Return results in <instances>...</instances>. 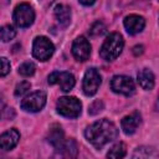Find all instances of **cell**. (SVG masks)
<instances>
[{
  "mask_svg": "<svg viewBox=\"0 0 159 159\" xmlns=\"http://www.w3.org/2000/svg\"><path fill=\"white\" fill-rule=\"evenodd\" d=\"M84 137L94 148L101 149L118 137V129L113 122L103 118L88 125L84 130Z\"/></svg>",
  "mask_w": 159,
  "mask_h": 159,
  "instance_id": "1",
  "label": "cell"
},
{
  "mask_svg": "<svg viewBox=\"0 0 159 159\" xmlns=\"http://www.w3.org/2000/svg\"><path fill=\"white\" fill-rule=\"evenodd\" d=\"M123 46H124V40L122 35L118 32H112L106 37L104 42L102 43L99 50V56L106 61H113L120 55Z\"/></svg>",
  "mask_w": 159,
  "mask_h": 159,
  "instance_id": "2",
  "label": "cell"
},
{
  "mask_svg": "<svg viewBox=\"0 0 159 159\" xmlns=\"http://www.w3.org/2000/svg\"><path fill=\"white\" fill-rule=\"evenodd\" d=\"M57 113L66 118H77L82 111V103L76 97L65 96L58 98L56 103Z\"/></svg>",
  "mask_w": 159,
  "mask_h": 159,
  "instance_id": "3",
  "label": "cell"
},
{
  "mask_svg": "<svg viewBox=\"0 0 159 159\" xmlns=\"http://www.w3.org/2000/svg\"><path fill=\"white\" fill-rule=\"evenodd\" d=\"M12 19H14V22L16 26L25 29V27H29L30 25H32V22L35 20V11L30 4L21 2L15 7Z\"/></svg>",
  "mask_w": 159,
  "mask_h": 159,
  "instance_id": "4",
  "label": "cell"
},
{
  "mask_svg": "<svg viewBox=\"0 0 159 159\" xmlns=\"http://www.w3.org/2000/svg\"><path fill=\"white\" fill-rule=\"evenodd\" d=\"M55 52L53 43L45 36H37L32 43V56L39 61H47Z\"/></svg>",
  "mask_w": 159,
  "mask_h": 159,
  "instance_id": "5",
  "label": "cell"
},
{
  "mask_svg": "<svg viewBox=\"0 0 159 159\" xmlns=\"http://www.w3.org/2000/svg\"><path fill=\"white\" fill-rule=\"evenodd\" d=\"M46 104V93L42 91H36L27 94L21 101V108L26 112H40Z\"/></svg>",
  "mask_w": 159,
  "mask_h": 159,
  "instance_id": "6",
  "label": "cell"
},
{
  "mask_svg": "<svg viewBox=\"0 0 159 159\" xmlns=\"http://www.w3.org/2000/svg\"><path fill=\"white\" fill-rule=\"evenodd\" d=\"M101 82H102V78L99 72L96 68H88L83 76V82H82L83 93L88 97L96 94L101 86Z\"/></svg>",
  "mask_w": 159,
  "mask_h": 159,
  "instance_id": "7",
  "label": "cell"
},
{
  "mask_svg": "<svg viewBox=\"0 0 159 159\" xmlns=\"http://www.w3.org/2000/svg\"><path fill=\"white\" fill-rule=\"evenodd\" d=\"M111 88L116 93H119L123 96H132L135 91V84L129 76L117 75L111 81Z\"/></svg>",
  "mask_w": 159,
  "mask_h": 159,
  "instance_id": "8",
  "label": "cell"
},
{
  "mask_svg": "<svg viewBox=\"0 0 159 159\" xmlns=\"http://www.w3.org/2000/svg\"><path fill=\"white\" fill-rule=\"evenodd\" d=\"M48 83L50 84H58L60 88L63 92H70L75 87V76L71 72H52L48 76Z\"/></svg>",
  "mask_w": 159,
  "mask_h": 159,
  "instance_id": "9",
  "label": "cell"
},
{
  "mask_svg": "<svg viewBox=\"0 0 159 159\" xmlns=\"http://www.w3.org/2000/svg\"><path fill=\"white\" fill-rule=\"evenodd\" d=\"M72 55L80 62H84V61L88 60V57L91 55V45H89L88 40L84 36H78L73 41V43H72Z\"/></svg>",
  "mask_w": 159,
  "mask_h": 159,
  "instance_id": "10",
  "label": "cell"
},
{
  "mask_svg": "<svg viewBox=\"0 0 159 159\" xmlns=\"http://www.w3.org/2000/svg\"><path fill=\"white\" fill-rule=\"evenodd\" d=\"M123 24H124V27L128 34L135 35V34H139L143 31V29L145 26V20L143 16L132 14V15H128L124 17Z\"/></svg>",
  "mask_w": 159,
  "mask_h": 159,
  "instance_id": "11",
  "label": "cell"
},
{
  "mask_svg": "<svg viewBox=\"0 0 159 159\" xmlns=\"http://www.w3.org/2000/svg\"><path fill=\"white\" fill-rule=\"evenodd\" d=\"M19 139H20V133L17 132V129L12 128V129L4 132L0 135V149H2V150L14 149L16 147V144L19 143Z\"/></svg>",
  "mask_w": 159,
  "mask_h": 159,
  "instance_id": "12",
  "label": "cell"
},
{
  "mask_svg": "<svg viewBox=\"0 0 159 159\" xmlns=\"http://www.w3.org/2000/svg\"><path fill=\"white\" fill-rule=\"evenodd\" d=\"M47 140L56 150L62 149V147L65 144V134H63V130H62L61 125H58V124L51 125V128L48 130Z\"/></svg>",
  "mask_w": 159,
  "mask_h": 159,
  "instance_id": "13",
  "label": "cell"
},
{
  "mask_svg": "<svg viewBox=\"0 0 159 159\" xmlns=\"http://www.w3.org/2000/svg\"><path fill=\"white\" fill-rule=\"evenodd\" d=\"M140 122H142L140 114H139L138 112H133V113L125 116V117L120 120V127H122L123 132L129 135V134H133V133L137 130V128L139 127Z\"/></svg>",
  "mask_w": 159,
  "mask_h": 159,
  "instance_id": "14",
  "label": "cell"
},
{
  "mask_svg": "<svg viewBox=\"0 0 159 159\" xmlns=\"http://www.w3.org/2000/svg\"><path fill=\"white\" fill-rule=\"evenodd\" d=\"M138 83L140 84V87L143 89H147V91H150L153 89L154 84H155V78H154V75L150 70L148 68H143L138 72Z\"/></svg>",
  "mask_w": 159,
  "mask_h": 159,
  "instance_id": "15",
  "label": "cell"
},
{
  "mask_svg": "<svg viewBox=\"0 0 159 159\" xmlns=\"http://www.w3.org/2000/svg\"><path fill=\"white\" fill-rule=\"evenodd\" d=\"M53 12H55L56 20L58 21L60 25L67 26L70 24V21H71V10H70L68 6L62 5V4H58V5L55 6Z\"/></svg>",
  "mask_w": 159,
  "mask_h": 159,
  "instance_id": "16",
  "label": "cell"
},
{
  "mask_svg": "<svg viewBox=\"0 0 159 159\" xmlns=\"http://www.w3.org/2000/svg\"><path fill=\"white\" fill-rule=\"evenodd\" d=\"M127 154V149H125V144L124 143H117L114 144L109 152L107 153V158H114V159H120L124 158Z\"/></svg>",
  "mask_w": 159,
  "mask_h": 159,
  "instance_id": "17",
  "label": "cell"
},
{
  "mask_svg": "<svg viewBox=\"0 0 159 159\" xmlns=\"http://www.w3.org/2000/svg\"><path fill=\"white\" fill-rule=\"evenodd\" d=\"M61 152L66 155V157H70V158H73L77 155V144L73 139H70V140H65V144L61 149Z\"/></svg>",
  "mask_w": 159,
  "mask_h": 159,
  "instance_id": "18",
  "label": "cell"
},
{
  "mask_svg": "<svg viewBox=\"0 0 159 159\" xmlns=\"http://www.w3.org/2000/svg\"><path fill=\"white\" fill-rule=\"evenodd\" d=\"M16 35L15 29L11 25H4L0 27V39L4 42H9L10 40H12Z\"/></svg>",
  "mask_w": 159,
  "mask_h": 159,
  "instance_id": "19",
  "label": "cell"
},
{
  "mask_svg": "<svg viewBox=\"0 0 159 159\" xmlns=\"http://www.w3.org/2000/svg\"><path fill=\"white\" fill-rule=\"evenodd\" d=\"M35 70H36V67L32 62H24L19 67V73L24 77H30L35 73Z\"/></svg>",
  "mask_w": 159,
  "mask_h": 159,
  "instance_id": "20",
  "label": "cell"
},
{
  "mask_svg": "<svg viewBox=\"0 0 159 159\" xmlns=\"http://www.w3.org/2000/svg\"><path fill=\"white\" fill-rule=\"evenodd\" d=\"M106 30H107L106 25L102 21H96L89 29V35L91 36H102L106 32Z\"/></svg>",
  "mask_w": 159,
  "mask_h": 159,
  "instance_id": "21",
  "label": "cell"
},
{
  "mask_svg": "<svg viewBox=\"0 0 159 159\" xmlns=\"http://www.w3.org/2000/svg\"><path fill=\"white\" fill-rule=\"evenodd\" d=\"M30 88H31L30 82L22 81V82H20V83L16 86V88H15V96H16V97H21V96H24L25 93H27Z\"/></svg>",
  "mask_w": 159,
  "mask_h": 159,
  "instance_id": "22",
  "label": "cell"
},
{
  "mask_svg": "<svg viewBox=\"0 0 159 159\" xmlns=\"http://www.w3.org/2000/svg\"><path fill=\"white\" fill-rule=\"evenodd\" d=\"M10 72V62L6 57H0V77L6 76Z\"/></svg>",
  "mask_w": 159,
  "mask_h": 159,
  "instance_id": "23",
  "label": "cell"
},
{
  "mask_svg": "<svg viewBox=\"0 0 159 159\" xmlns=\"http://www.w3.org/2000/svg\"><path fill=\"white\" fill-rule=\"evenodd\" d=\"M102 109H103V103H102V101L97 99V101H94V102L89 106V108H88V113H89L91 116H94V114L99 113Z\"/></svg>",
  "mask_w": 159,
  "mask_h": 159,
  "instance_id": "24",
  "label": "cell"
},
{
  "mask_svg": "<svg viewBox=\"0 0 159 159\" xmlns=\"http://www.w3.org/2000/svg\"><path fill=\"white\" fill-rule=\"evenodd\" d=\"M133 53H134L135 56L142 55V53H143V46H142V45H137V46H134V47H133Z\"/></svg>",
  "mask_w": 159,
  "mask_h": 159,
  "instance_id": "25",
  "label": "cell"
},
{
  "mask_svg": "<svg viewBox=\"0 0 159 159\" xmlns=\"http://www.w3.org/2000/svg\"><path fill=\"white\" fill-rule=\"evenodd\" d=\"M78 1H80L82 5H84V6H89V5H93L96 0H78Z\"/></svg>",
  "mask_w": 159,
  "mask_h": 159,
  "instance_id": "26",
  "label": "cell"
},
{
  "mask_svg": "<svg viewBox=\"0 0 159 159\" xmlns=\"http://www.w3.org/2000/svg\"><path fill=\"white\" fill-rule=\"evenodd\" d=\"M0 116H1V112H0Z\"/></svg>",
  "mask_w": 159,
  "mask_h": 159,
  "instance_id": "27",
  "label": "cell"
}]
</instances>
